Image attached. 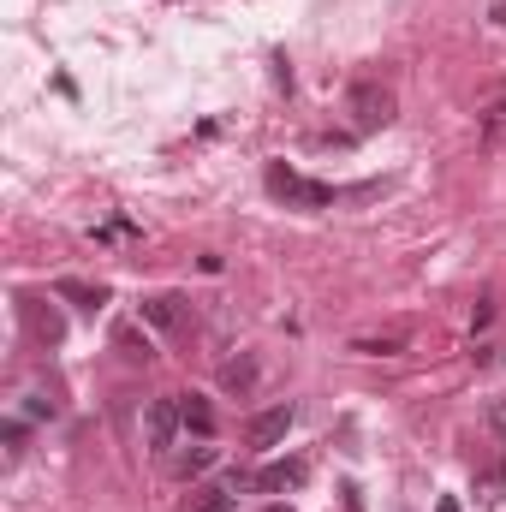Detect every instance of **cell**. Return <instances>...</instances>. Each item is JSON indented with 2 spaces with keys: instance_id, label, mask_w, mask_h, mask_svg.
I'll return each mask as SVG.
<instances>
[{
  "instance_id": "6da1fadb",
  "label": "cell",
  "mask_w": 506,
  "mask_h": 512,
  "mask_svg": "<svg viewBox=\"0 0 506 512\" xmlns=\"http://www.w3.org/2000/svg\"><path fill=\"white\" fill-rule=\"evenodd\" d=\"M268 191L286 203V209H334L346 191H334V185H322V179H304L298 167H286V161H268Z\"/></svg>"
},
{
  "instance_id": "7a4b0ae2",
  "label": "cell",
  "mask_w": 506,
  "mask_h": 512,
  "mask_svg": "<svg viewBox=\"0 0 506 512\" xmlns=\"http://www.w3.org/2000/svg\"><path fill=\"white\" fill-rule=\"evenodd\" d=\"M346 114H352V131H364V137L381 126H393V90L376 84V78H358L346 90Z\"/></svg>"
},
{
  "instance_id": "3957f363",
  "label": "cell",
  "mask_w": 506,
  "mask_h": 512,
  "mask_svg": "<svg viewBox=\"0 0 506 512\" xmlns=\"http://www.w3.org/2000/svg\"><path fill=\"white\" fill-rule=\"evenodd\" d=\"M286 429H292V405H268V411H256L251 423H245V441L251 447H280Z\"/></svg>"
},
{
  "instance_id": "277c9868",
  "label": "cell",
  "mask_w": 506,
  "mask_h": 512,
  "mask_svg": "<svg viewBox=\"0 0 506 512\" xmlns=\"http://www.w3.org/2000/svg\"><path fill=\"white\" fill-rule=\"evenodd\" d=\"M149 447H173V435L185 429V411H179V399H149Z\"/></svg>"
},
{
  "instance_id": "5b68a950",
  "label": "cell",
  "mask_w": 506,
  "mask_h": 512,
  "mask_svg": "<svg viewBox=\"0 0 506 512\" xmlns=\"http://www.w3.org/2000/svg\"><path fill=\"white\" fill-rule=\"evenodd\" d=\"M310 477V465L304 459H274L268 471H256V489H268V495H286V489H298Z\"/></svg>"
},
{
  "instance_id": "8992f818",
  "label": "cell",
  "mask_w": 506,
  "mask_h": 512,
  "mask_svg": "<svg viewBox=\"0 0 506 512\" xmlns=\"http://www.w3.org/2000/svg\"><path fill=\"white\" fill-rule=\"evenodd\" d=\"M24 322H30V334H36L42 346H60V334H66L60 310H54V304H36V298H24Z\"/></svg>"
},
{
  "instance_id": "52a82bcc",
  "label": "cell",
  "mask_w": 506,
  "mask_h": 512,
  "mask_svg": "<svg viewBox=\"0 0 506 512\" xmlns=\"http://www.w3.org/2000/svg\"><path fill=\"white\" fill-rule=\"evenodd\" d=\"M179 411H185V429H191L197 441H209V435H215V411H209V399H197V393H179Z\"/></svg>"
},
{
  "instance_id": "ba28073f",
  "label": "cell",
  "mask_w": 506,
  "mask_h": 512,
  "mask_svg": "<svg viewBox=\"0 0 506 512\" xmlns=\"http://www.w3.org/2000/svg\"><path fill=\"white\" fill-rule=\"evenodd\" d=\"M54 292H60V298H72V304H84V310H102V304H108V286L72 280V274H66V280H54Z\"/></svg>"
},
{
  "instance_id": "9c48e42d",
  "label": "cell",
  "mask_w": 506,
  "mask_h": 512,
  "mask_svg": "<svg viewBox=\"0 0 506 512\" xmlns=\"http://www.w3.org/2000/svg\"><path fill=\"white\" fill-rule=\"evenodd\" d=\"M221 387H227V393H251V387H256V364H251V358L221 364Z\"/></svg>"
},
{
  "instance_id": "30bf717a",
  "label": "cell",
  "mask_w": 506,
  "mask_h": 512,
  "mask_svg": "<svg viewBox=\"0 0 506 512\" xmlns=\"http://www.w3.org/2000/svg\"><path fill=\"white\" fill-rule=\"evenodd\" d=\"M143 322H155V328H179V298H143Z\"/></svg>"
},
{
  "instance_id": "8fae6325",
  "label": "cell",
  "mask_w": 506,
  "mask_h": 512,
  "mask_svg": "<svg viewBox=\"0 0 506 512\" xmlns=\"http://www.w3.org/2000/svg\"><path fill=\"white\" fill-rule=\"evenodd\" d=\"M209 465H215V447H191V453L173 459V477H197V471H209Z\"/></svg>"
},
{
  "instance_id": "7c38bea8",
  "label": "cell",
  "mask_w": 506,
  "mask_h": 512,
  "mask_svg": "<svg viewBox=\"0 0 506 512\" xmlns=\"http://www.w3.org/2000/svg\"><path fill=\"white\" fill-rule=\"evenodd\" d=\"M352 352H364V358H387V352H405V334H387V340H352Z\"/></svg>"
},
{
  "instance_id": "4fadbf2b",
  "label": "cell",
  "mask_w": 506,
  "mask_h": 512,
  "mask_svg": "<svg viewBox=\"0 0 506 512\" xmlns=\"http://www.w3.org/2000/svg\"><path fill=\"white\" fill-rule=\"evenodd\" d=\"M114 340H120V352H126L131 364H149V358H155V352H149V340H137V328H120Z\"/></svg>"
},
{
  "instance_id": "5bb4252c",
  "label": "cell",
  "mask_w": 506,
  "mask_h": 512,
  "mask_svg": "<svg viewBox=\"0 0 506 512\" xmlns=\"http://www.w3.org/2000/svg\"><path fill=\"white\" fill-rule=\"evenodd\" d=\"M197 512H233V489H197Z\"/></svg>"
},
{
  "instance_id": "9a60e30c",
  "label": "cell",
  "mask_w": 506,
  "mask_h": 512,
  "mask_svg": "<svg viewBox=\"0 0 506 512\" xmlns=\"http://www.w3.org/2000/svg\"><path fill=\"white\" fill-rule=\"evenodd\" d=\"M477 489H483V501H506V471L501 465H489V471L477 477Z\"/></svg>"
},
{
  "instance_id": "2e32d148",
  "label": "cell",
  "mask_w": 506,
  "mask_h": 512,
  "mask_svg": "<svg viewBox=\"0 0 506 512\" xmlns=\"http://www.w3.org/2000/svg\"><path fill=\"white\" fill-rule=\"evenodd\" d=\"M0 441H6V453H12V459H18V453H24V423H18V417H12V423H6V429H0Z\"/></svg>"
},
{
  "instance_id": "e0dca14e",
  "label": "cell",
  "mask_w": 506,
  "mask_h": 512,
  "mask_svg": "<svg viewBox=\"0 0 506 512\" xmlns=\"http://www.w3.org/2000/svg\"><path fill=\"white\" fill-rule=\"evenodd\" d=\"M30 417H54V399H42V393H30V405H24Z\"/></svg>"
},
{
  "instance_id": "ac0fdd59",
  "label": "cell",
  "mask_w": 506,
  "mask_h": 512,
  "mask_svg": "<svg viewBox=\"0 0 506 512\" xmlns=\"http://www.w3.org/2000/svg\"><path fill=\"white\" fill-rule=\"evenodd\" d=\"M489 423H495V429L506 435V399H495V405H489Z\"/></svg>"
},
{
  "instance_id": "d6986e66",
  "label": "cell",
  "mask_w": 506,
  "mask_h": 512,
  "mask_svg": "<svg viewBox=\"0 0 506 512\" xmlns=\"http://www.w3.org/2000/svg\"><path fill=\"white\" fill-rule=\"evenodd\" d=\"M501 126H506V102L495 108V114H489V131H501Z\"/></svg>"
},
{
  "instance_id": "ffe728a7",
  "label": "cell",
  "mask_w": 506,
  "mask_h": 512,
  "mask_svg": "<svg viewBox=\"0 0 506 512\" xmlns=\"http://www.w3.org/2000/svg\"><path fill=\"white\" fill-rule=\"evenodd\" d=\"M262 512H292V507H280V501H274V507H262Z\"/></svg>"
}]
</instances>
